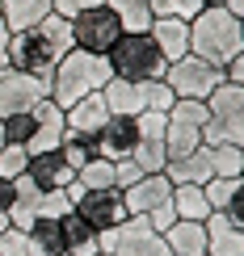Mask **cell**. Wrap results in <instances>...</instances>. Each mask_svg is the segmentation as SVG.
Returning a JSON list of instances; mask_svg holds the SVG:
<instances>
[{
  "label": "cell",
  "instance_id": "obj_1",
  "mask_svg": "<svg viewBox=\"0 0 244 256\" xmlns=\"http://www.w3.org/2000/svg\"><path fill=\"white\" fill-rule=\"evenodd\" d=\"M68 50H72V21L59 13H47L34 30H13L9 34V68L30 72V76L51 84L55 63Z\"/></svg>",
  "mask_w": 244,
  "mask_h": 256
},
{
  "label": "cell",
  "instance_id": "obj_2",
  "mask_svg": "<svg viewBox=\"0 0 244 256\" xmlns=\"http://www.w3.org/2000/svg\"><path fill=\"white\" fill-rule=\"evenodd\" d=\"M105 80H110V63H105V55H89V50L72 46L68 55L55 63L51 101H55L59 110H68V105H76L80 97H89V92H101Z\"/></svg>",
  "mask_w": 244,
  "mask_h": 256
},
{
  "label": "cell",
  "instance_id": "obj_3",
  "mask_svg": "<svg viewBox=\"0 0 244 256\" xmlns=\"http://www.w3.org/2000/svg\"><path fill=\"white\" fill-rule=\"evenodd\" d=\"M240 50H244V42H240V17L236 13H227V8H202L189 21V55L227 68Z\"/></svg>",
  "mask_w": 244,
  "mask_h": 256
},
{
  "label": "cell",
  "instance_id": "obj_4",
  "mask_svg": "<svg viewBox=\"0 0 244 256\" xmlns=\"http://www.w3.org/2000/svg\"><path fill=\"white\" fill-rule=\"evenodd\" d=\"M105 63H110V76L118 80H164V55L156 50L152 34H122L118 42L110 46V55H105Z\"/></svg>",
  "mask_w": 244,
  "mask_h": 256
},
{
  "label": "cell",
  "instance_id": "obj_5",
  "mask_svg": "<svg viewBox=\"0 0 244 256\" xmlns=\"http://www.w3.org/2000/svg\"><path fill=\"white\" fill-rule=\"evenodd\" d=\"M101 97H105V105H110V114H126V118H139V114H168L173 101H177L164 80L135 84V80H118V76L105 80Z\"/></svg>",
  "mask_w": 244,
  "mask_h": 256
},
{
  "label": "cell",
  "instance_id": "obj_6",
  "mask_svg": "<svg viewBox=\"0 0 244 256\" xmlns=\"http://www.w3.org/2000/svg\"><path fill=\"white\" fill-rule=\"evenodd\" d=\"M206 126H202V143H231L244 147V88L223 80L215 92L206 97Z\"/></svg>",
  "mask_w": 244,
  "mask_h": 256
},
{
  "label": "cell",
  "instance_id": "obj_7",
  "mask_svg": "<svg viewBox=\"0 0 244 256\" xmlns=\"http://www.w3.org/2000/svg\"><path fill=\"white\" fill-rule=\"evenodd\" d=\"M122 202L131 218H147L156 231H164L173 222V180L164 172H143L135 185L122 189Z\"/></svg>",
  "mask_w": 244,
  "mask_h": 256
},
{
  "label": "cell",
  "instance_id": "obj_8",
  "mask_svg": "<svg viewBox=\"0 0 244 256\" xmlns=\"http://www.w3.org/2000/svg\"><path fill=\"white\" fill-rule=\"evenodd\" d=\"M223 80H227V72L219 68V63H206L198 55H185V59H177V63L164 68V84L173 88V97H181V101H206Z\"/></svg>",
  "mask_w": 244,
  "mask_h": 256
},
{
  "label": "cell",
  "instance_id": "obj_9",
  "mask_svg": "<svg viewBox=\"0 0 244 256\" xmlns=\"http://www.w3.org/2000/svg\"><path fill=\"white\" fill-rule=\"evenodd\" d=\"M101 252L105 256H173L164 236L147 218H122L118 227L101 231Z\"/></svg>",
  "mask_w": 244,
  "mask_h": 256
},
{
  "label": "cell",
  "instance_id": "obj_10",
  "mask_svg": "<svg viewBox=\"0 0 244 256\" xmlns=\"http://www.w3.org/2000/svg\"><path fill=\"white\" fill-rule=\"evenodd\" d=\"M118 38H122V21L114 17L110 4H93L72 17V46L89 50V55H110Z\"/></svg>",
  "mask_w": 244,
  "mask_h": 256
},
{
  "label": "cell",
  "instance_id": "obj_11",
  "mask_svg": "<svg viewBox=\"0 0 244 256\" xmlns=\"http://www.w3.org/2000/svg\"><path fill=\"white\" fill-rule=\"evenodd\" d=\"M72 210H76L93 231H110V227H118L122 218H131L118 185H114V189H84V194L72 202Z\"/></svg>",
  "mask_w": 244,
  "mask_h": 256
},
{
  "label": "cell",
  "instance_id": "obj_12",
  "mask_svg": "<svg viewBox=\"0 0 244 256\" xmlns=\"http://www.w3.org/2000/svg\"><path fill=\"white\" fill-rule=\"evenodd\" d=\"M63 122H68V138H76V143L97 152V134H101V126L110 122V105H105L101 92H89V97H80L76 105L63 110Z\"/></svg>",
  "mask_w": 244,
  "mask_h": 256
},
{
  "label": "cell",
  "instance_id": "obj_13",
  "mask_svg": "<svg viewBox=\"0 0 244 256\" xmlns=\"http://www.w3.org/2000/svg\"><path fill=\"white\" fill-rule=\"evenodd\" d=\"M42 97H51V84L47 80L30 76V72H17V68H9L5 76H0V118L34 110Z\"/></svg>",
  "mask_w": 244,
  "mask_h": 256
},
{
  "label": "cell",
  "instance_id": "obj_14",
  "mask_svg": "<svg viewBox=\"0 0 244 256\" xmlns=\"http://www.w3.org/2000/svg\"><path fill=\"white\" fill-rule=\"evenodd\" d=\"M139 147V118H126V114H110V122L97 134V156L101 160H131Z\"/></svg>",
  "mask_w": 244,
  "mask_h": 256
},
{
  "label": "cell",
  "instance_id": "obj_15",
  "mask_svg": "<svg viewBox=\"0 0 244 256\" xmlns=\"http://www.w3.org/2000/svg\"><path fill=\"white\" fill-rule=\"evenodd\" d=\"M135 164L143 172H164V114H139V147H135Z\"/></svg>",
  "mask_w": 244,
  "mask_h": 256
},
{
  "label": "cell",
  "instance_id": "obj_16",
  "mask_svg": "<svg viewBox=\"0 0 244 256\" xmlns=\"http://www.w3.org/2000/svg\"><path fill=\"white\" fill-rule=\"evenodd\" d=\"M26 176L34 180L38 189H47V194H51V189H68L72 180H76V168H72L68 156L55 147V152H38V156H30Z\"/></svg>",
  "mask_w": 244,
  "mask_h": 256
},
{
  "label": "cell",
  "instance_id": "obj_17",
  "mask_svg": "<svg viewBox=\"0 0 244 256\" xmlns=\"http://www.w3.org/2000/svg\"><path fill=\"white\" fill-rule=\"evenodd\" d=\"M34 118H38V130H34V138L26 143V152H30V156H38V152H55V147L63 143V134H68L63 110H59L51 97H42V101L34 105Z\"/></svg>",
  "mask_w": 244,
  "mask_h": 256
},
{
  "label": "cell",
  "instance_id": "obj_18",
  "mask_svg": "<svg viewBox=\"0 0 244 256\" xmlns=\"http://www.w3.org/2000/svg\"><path fill=\"white\" fill-rule=\"evenodd\" d=\"M152 42H156V50L164 55V63H177V59H185L189 55V21L181 17H152Z\"/></svg>",
  "mask_w": 244,
  "mask_h": 256
},
{
  "label": "cell",
  "instance_id": "obj_19",
  "mask_svg": "<svg viewBox=\"0 0 244 256\" xmlns=\"http://www.w3.org/2000/svg\"><path fill=\"white\" fill-rule=\"evenodd\" d=\"M59 236H63V256H97L101 252V231H93L76 210L59 214Z\"/></svg>",
  "mask_w": 244,
  "mask_h": 256
},
{
  "label": "cell",
  "instance_id": "obj_20",
  "mask_svg": "<svg viewBox=\"0 0 244 256\" xmlns=\"http://www.w3.org/2000/svg\"><path fill=\"white\" fill-rule=\"evenodd\" d=\"M173 256H206V222H189V218H173L160 231Z\"/></svg>",
  "mask_w": 244,
  "mask_h": 256
},
{
  "label": "cell",
  "instance_id": "obj_21",
  "mask_svg": "<svg viewBox=\"0 0 244 256\" xmlns=\"http://www.w3.org/2000/svg\"><path fill=\"white\" fill-rule=\"evenodd\" d=\"M198 147H202V126H198V122H181V118H168V114H164V156H168V164L185 160L189 152H198Z\"/></svg>",
  "mask_w": 244,
  "mask_h": 256
},
{
  "label": "cell",
  "instance_id": "obj_22",
  "mask_svg": "<svg viewBox=\"0 0 244 256\" xmlns=\"http://www.w3.org/2000/svg\"><path fill=\"white\" fill-rule=\"evenodd\" d=\"M206 256H244V227H231L219 210L206 218Z\"/></svg>",
  "mask_w": 244,
  "mask_h": 256
},
{
  "label": "cell",
  "instance_id": "obj_23",
  "mask_svg": "<svg viewBox=\"0 0 244 256\" xmlns=\"http://www.w3.org/2000/svg\"><path fill=\"white\" fill-rule=\"evenodd\" d=\"M164 176L173 180V185H206V180L215 176V172H210V147L202 143L198 152H189L185 160L168 164V168H164Z\"/></svg>",
  "mask_w": 244,
  "mask_h": 256
},
{
  "label": "cell",
  "instance_id": "obj_24",
  "mask_svg": "<svg viewBox=\"0 0 244 256\" xmlns=\"http://www.w3.org/2000/svg\"><path fill=\"white\" fill-rule=\"evenodd\" d=\"M51 13V0H0V21L13 30H34L42 17Z\"/></svg>",
  "mask_w": 244,
  "mask_h": 256
},
{
  "label": "cell",
  "instance_id": "obj_25",
  "mask_svg": "<svg viewBox=\"0 0 244 256\" xmlns=\"http://www.w3.org/2000/svg\"><path fill=\"white\" fill-rule=\"evenodd\" d=\"M26 248H30V256H63L59 218H34L26 227Z\"/></svg>",
  "mask_w": 244,
  "mask_h": 256
},
{
  "label": "cell",
  "instance_id": "obj_26",
  "mask_svg": "<svg viewBox=\"0 0 244 256\" xmlns=\"http://www.w3.org/2000/svg\"><path fill=\"white\" fill-rule=\"evenodd\" d=\"M215 210L202 194V185H173V218H189V222H206Z\"/></svg>",
  "mask_w": 244,
  "mask_h": 256
},
{
  "label": "cell",
  "instance_id": "obj_27",
  "mask_svg": "<svg viewBox=\"0 0 244 256\" xmlns=\"http://www.w3.org/2000/svg\"><path fill=\"white\" fill-rule=\"evenodd\" d=\"M122 21V34H147L152 30V4L147 0H105Z\"/></svg>",
  "mask_w": 244,
  "mask_h": 256
},
{
  "label": "cell",
  "instance_id": "obj_28",
  "mask_svg": "<svg viewBox=\"0 0 244 256\" xmlns=\"http://www.w3.org/2000/svg\"><path fill=\"white\" fill-rule=\"evenodd\" d=\"M210 147V172L215 176H244V147L231 143H206Z\"/></svg>",
  "mask_w": 244,
  "mask_h": 256
},
{
  "label": "cell",
  "instance_id": "obj_29",
  "mask_svg": "<svg viewBox=\"0 0 244 256\" xmlns=\"http://www.w3.org/2000/svg\"><path fill=\"white\" fill-rule=\"evenodd\" d=\"M76 185H80V189H114V185H118V180H114V160L93 156L89 164L76 172Z\"/></svg>",
  "mask_w": 244,
  "mask_h": 256
},
{
  "label": "cell",
  "instance_id": "obj_30",
  "mask_svg": "<svg viewBox=\"0 0 244 256\" xmlns=\"http://www.w3.org/2000/svg\"><path fill=\"white\" fill-rule=\"evenodd\" d=\"M0 122H5V143H13V147H26L30 138H34V130H38L34 110H26V114H9V118H0Z\"/></svg>",
  "mask_w": 244,
  "mask_h": 256
},
{
  "label": "cell",
  "instance_id": "obj_31",
  "mask_svg": "<svg viewBox=\"0 0 244 256\" xmlns=\"http://www.w3.org/2000/svg\"><path fill=\"white\" fill-rule=\"evenodd\" d=\"M26 168H30V152H26V147H13V143L0 147V176H5V180L26 176Z\"/></svg>",
  "mask_w": 244,
  "mask_h": 256
},
{
  "label": "cell",
  "instance_id": "obj_32",
  "mask_svg": "<svg viewBox=\"0 0 244 256\" xmlns=\"http://www.w3.org/2000/svg\"><path fill=\"white\" fill-rule=\"evenodd\" d=\"M219 214H223L231 227H244V176L236 180V189H231V198H227V206L219 210Z\"/></svg>",
  "mask_w": 244,
  "mask_h": 256
},
{
  "label": "cell",
  "instance_id": "obj_33",
  "mask_svg": "<svg viewBox=\"0 0 244 256\" xmlns=\"http://www.w3.org/2000/svg\"><path fill=\"white\" fill-rule=\"evenodd\" d=\"M0 256H30L26 231H17V227H5V231H0Z\"/></svg>",
  "mask_w": 244,
  "mask_h": 256
},
{
  "label": "cell",
  "instance_id": "obj_34",
  "mask_svg": "<svg viewBox=\"0 0 244 256\" xmlns=\"http://www.w3.org/2000/svg\"><path fill=\"white\" fill-rule=\"evenodd\" d=\"M143 176V168L135 164V160H118L114 164V180H118V189H126V185H135V180Z\"/></svg>",
  "mask_w": 244,
  "mask_h": 256
},
{
  "label": "cell",
  "instance_id": "obj_35",
  "mask_svg": "<svg viewBox=\"0 0 244 256\" xmlns=\"http://www.w3.org/2000/svg\"><path fill=\"white\" fill-rule=\"evenodd\" d=\"M13 202H17V185L0 176V214H9V206H13Z\"/></svg>",
  "mask_w": 244,
  "mask_h": 256
},
{
  "label": "cell",
  "instance_id": "obj_36",
  "mask_svg": "<svg viewBox=\"0 0 244 256\" xmlns=\"http://www.w3.org/2000/svg\"><path fill=\"white\" fill-rule=\"evenodd\" d=\"M223 72H227V80H231V84H240V88H244V50H240V55L227 63Z\"/></svg>",
  "mask_w": 244,
  "mask_h": 256
},
{
  "label": "cell",
  "instance_id": "obj_37",
  "mask_svg": "<svg viewBox=\"0 0 244 256\" xmlns=\"http://www.w3.org/2000/svg\"><path fill=\"white\" fill-rule=\"evenodd\" d=\"M9 72V26L0 21V76Z\"/></svg>",
  "mask_w": 244,
  "mask_h": 256
},
{
  "label": "cell",
  "instance_id": "obj_38",
  "mask_svg": "<svg viewBox=\"0 0 244 256\" xmlns=\"http://www.w3.org/2000/svg\"><path fill=\"white\" fill-rule=\"evenodd\" d=\"M223 8H227V13H236V17H244V0H227Z\"/></svg>",
  "mask_w": 244,
  "mask_h": 256
},
{
  "label": "cell",
  "instance_id": "obj_39",
  "mask_svg": "<svg viewBox=\"0 0 244 256\" xmlns=\"http://www.w3.org/2000/svg\"><path fill=\"white\" fill-rule=\"evenodd\" d=\"M5 227H9V214H0V231H5Z\"/></svg>",
  "mask_w": 244,
  "mask_h": 256
},
{
  "label": "cell",
  "instance_id": "obj_40",
  "mask_svg": "<svg viewBox=\"0 0 244 256\" xmlns=\"http://www.w3.org/2000/svg\"><path fill=\"white\" fill-rule=\"evenodd\" d=\"M0 147H5V122H0Z\"/></svg>",
  "mask_w": 244,
  "mask_h": 256
},
{
  "label": "cell",
  "instance_id": "obj_41",
  "mask_svg": "<svg viewBox=\"0 0 244 256\" xmlns=\"http://www.w3.org/2000/svg\"><path fill=\"white\" fill-rule=\"evenodd\" d=\"M240 42H244V17H240Z\"/></svg>",
  "mask_w": 244,
  "mask_h": 256
},
{
  "label": "cell",
  "instance_id": "obj_42",
  "mask_svg": "<svg viewBox=\"0 0 244 256\" xmlns=\"http://www.w3.org/2000/svg\"><path fill=\"white\" fill-rule=\"evenodd\" d=\"M147 4H152V8H156V4H160V0H147Z\"/></svg>",
  "mask_w": 244,
  "mask_h": 256
},
{
  "label": "cell",
  "instance_id": "obj_43",
  "mask_svg": "<svg viewBox=\"0 0 244 256\" xmlns=\"http://www.w3.org/2000/svg\"><path fill=\"white\" fill-rule=\"evenodd\" d=\"M97 256H105V252H97Z\"/></svg>",
  "mask_w": 244,
  "mask_h": 256
}]
</instances>
